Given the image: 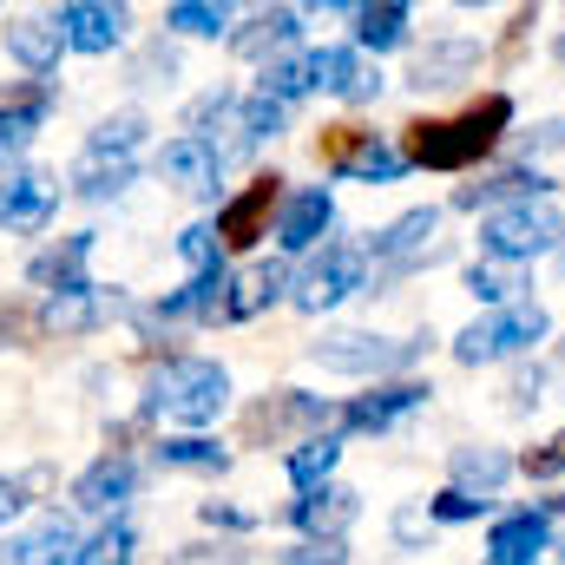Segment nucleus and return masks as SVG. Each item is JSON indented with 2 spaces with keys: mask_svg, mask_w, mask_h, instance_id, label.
<instances>
[{
  "mask_svg": "<svg viewBox=\"0 0 565 565\" xmlns=\"http://www.w3.org/2000/svg\"><path fill=\"white\" fill-rule=\"evenodd\" d=\"M20 507H26V500H20V493H13V487H0V526H7V520H13V513H20Z\"/></svg>",
  "mask_w": 565,
  "mask_h": 565,
  "instance_id": "obj_49",
  "label": "nucleus"
},
{
  "mask_svg": "<svg viewBox=\"0 0 565 565\" xmlns=\"http://www.w3.org/2000/svg\"><path fill=\"white\" fill-rule=\"evenodd\" d=\"M198 520H204V526H217V533H257V513L224 507V500H204V507H198Z\"/></svg>",
  "mask_w": 565,
  "mask_h": 565,
  "instance_id": "obj_46",
  "label": "nucleus"
},
{
  "mask_svg": "<svg viewBox=\"0 0 565 565\" xmlns=\"http://www.w3.org/2000/svg\"><path fill=\"white\" fill-rule=\"evenodd\" d=\"M171 565H244V553L237 546H184Z\"/></svg>",
  "mask_w": 565,
  "mask_h": 565,
  "instance_id": "obj_48",
  "label": "nucleus"
},
{
  "mask_svg": "<svg viewBox=\"0 0 565 565\" xmlns=\"http://www.w3.org/2000/svg\"><path fill=\"white\" fill-rule=\"evenodd\" d=\"M237 106H244V99H237L231 86H211V93H198V99L184 106L178 132H184V139H217V126H224V119H237Z\"/></svg>",
  "mask_w": 565,
  "mask_h": 565,
  "instance_id": "obj_38",
  "label": "nucleus"
},
{
  "mask_svg": "<svg viewBox=\"0 0 565 565\" xmlns=\"http://www.w3.org/2000/svg\"><path fill=\"white\" fill-rule=\"evenodd\" d=\"M520 473V460L507 447H454L447 454V487L473 493V500H500V487Z\"/></svg>",
  "mask_w": 565,
  "mask_h": 565,
  "instance_id": "obj_28",
  "label": "nucleus"
},
{
  "mask_svg": "<svg viewBox=\"0 0 565 565\" xmlns=\"http://www.w3.org/2000/svg\"><path fill=\"white\" fill-rule=\"evenodd\" d=\"M250 434H282V427H302V434H329V422H342V408L335 402H322V395H302V388H277V402H257L250 415Z\"/></svg>",
  "mask_w": 565,
  "mask_h": 565,
  "instance_id": "obj_29",
  "label": "nucleus"
},
{
  "mask_svg": "<svg viewBox=\"0 0 565 565\" xmlns=\"http://www.w3.org/2000/svg\"><path fill=\"white\" fill-rule=\"evenodd\" d=\"M553 270H559V282H565V250H559V257H553Z\"/></svg>",
  "mask_w": 565,
  "mask_h": 565,
  "instance_id": "obj_50",
  "label": "nucleus"
},
{
  "mask_svg": "<svg viewBox=\"0 0 565 565\" xmlns=\"http://www.w3.org/2000/svg\"><path fill=\"white\" fill-rule=\"evenodd\" d=\"M282 520H289L302 540H342V533L362 520V500H355V487H316V493H296Z\"/></svg>",
  "mask_w": 565,
  "mask_h": 565,
  "instance_id": "obj_23",
  "label": "nucleus"
},
{
  "mask_svg": "<svg viewBox=\"0 0 565 565\" xmlns=\"http://www.w3.org/2000/svg\"><path fill=\"white\" fill-rule=\"evenodd\" d=\"M434 402L422 375H402V382H375L369 395H349L342 402V434H395L408 415H422Z\"/></svg>",
  "mask_w": 565,
  "mask_h": 565,
  "instance_id": "obj_11",
  "label": "nucleus"
},
{
  "mask_svg": "<svg viewBox=\"0 0 565 565\" xmlns=\"http://www.w3.org/2000/svg\"><path fill=\"white\" fill-rule=\"evenodd\" d=\"M93 244H99V231H73L66 244L40 250V257L26 264V282H40L46 296H73V289H93V277H86V264H93Z\"/></svg>",
  "mask_w": 565,
  "mask_h": 565,
  "instance_id": "obj_25",
  "label": "nucleus"
},
{
  "mask_svg": "<svg viewBox=\"0 0 565 565\" xmlns=\"http://www.w3.org/2000/svg\"><path fill=\"white\" fill-rule=\"evenodd\" d=\"M282 126H289V106H277V99H264V93H250L244 106H237V151H257L264 139H277Z\"/></svg>",
  "mask_w": 565,
  "mask_h": 565,
  "instance_id": "obj_39",
  "label": "nucleus"
},
{
  "mask_svg": "<svg viewBox=\"0 0 565 565\" xmlns=\"http://www.w3.org/2000/svg\"><path fill=\"white\" fill-rule=\"evenodd\" d=\"M277 211H282V178H250L237 198H224L217 204V244H224V257L231 250H257L270 231H277Z\"/></svg>",
  "mask_w": 565,
  "mask_h": 565,
  "instance_id": "obj_9",
  "label": "nucleus"
},
{
  "mask_svg": "<svg viewBox=\"0 0 565 565\" xmlns=\"http://www.w3.org/2000/svg\"><path fill=\"white\" fill-rule=\"evenodd\" d=\"M335 231V191L329 184H296L282 191V211H277V250L282 257H316Z\"/></svg>",
  "mask_w": 565,
  "mask_h": 565,
  "instance_id": "obj_10",
  "label": "nucleus"
},
{
  "mask_svg": "<svg viewBox=\"0 0 565 565\" xmlns=\"http://www.w3.org/2000/svg\"><path fill=\"white\" fill-rule=\"evenodd\" d=\"M178 257L191 264V277H198V270H211V264H224V244H217V224H191V231L178 237Z\"/></svg>",
  "mask_w": 565,
  "mask_h": 565,
  "instance_id": "obj_42",
  "label": "nucleus"
},
{
  "mask_svg": "<svg viewBox=\"0 0 565 565\" xmlns=\"http://www.w3.org/2000/svg\"><path fill=\"white\" fill-rule=\"evenodd\" d=\"M139 145H145V113H113V119H99L93 126V139L79 145V158H73V198H86V204H113L119 191H132V178H139Z\"/></svg>",
  "mask_w": 565,
  "mask_h": 565,
  "instance_id": "obj_3",
  "label": "nucleus"
},
{
  "mask_svg": "<svg viewBox=\"0 0 565 565\" xmlns=\"http://www.w3.org/2000/svg\"><path fill=\"white\" fill-rule=\"evenodd\" d=\"M526 289H533V277H526V270H507V264H467V296H473V302H487V309L533 302Z\"/></svg>",
  "mask_w": 565,
  "mask_h": 565,
  "instance_id": "obj_34",
  "label": "nucleus"
},
{
  "mask_svg": "<svg viewBox=\"0 0 565 565\" xmlns=\"http://www.w3.org/2000/svg\"><path fill=\"white\" fill-rule=\"evenodd\" d=\"M224 164H231V151L217 139H164L158 151V178L164 184H178V191H191L198 204H224Z\"/></svg>",
  "mask_w": 565,
  "mask_h": 565,
  "instance_id": "obj_12",
  "label": "nucleus"
},
{
  "mask_svg": "<svg viewBox=\"0 0 565 565\" xmlns=\"http://www.w3.org/2000/svg\"><path fill=\"white\" fill-rule=\"evenodd\" d=\"M408 20H415V7L408 0H375V7H355L349 13V46L369 60H382V53H402L408 46Z\"/></svg>",
  "mask_w": 565,
  "mask_h": 565,
  "instance_id": "obj_27",
  "label": "nucleus"
},
{
  "mask_svg": "<svg viewBox=\"0 0 565 565\" xmlns=\"http://www.w3.org/2000/svg\"><path fill=\"white\" fill-rule=\"evenodd\" d=\"M53 26H60L66 53H113V46H126L132 13L113 7V0H66V7L53 13Z\"/></svg>",
  "mask_w": 565,
  "mask_h": 565,
  "instance_id": "obj_20",
  "label": "nucleus"
},
{
  "mask_svg": "<svg viewBox=\"0 0 565 565\" xmlns=\"http://www.w3.org/2000/svg\"><path fill=\"white\" fill-rule=\"evenodd\" d=\"M559 355H565V342H559Z\"/></svg>",
  "mask_w": 565,
  "mask_h": 565,
  "instance_id": "obj_52",
  "label": "nucleus"
},
{
  "mask_svg": "<svg viewBox=\"0 0 565 565\" xmlns=\"http://www.w3.org/2000/svg\"><path fill=\"white\" fill-rule=\"evenodd\" d=\"M565 250V211L553 198L540 204H507L493 217H480V264H507V270H533L540 257Z\"/></svg>",
  "mask_w": 565,
  "mask_h": 565,
  "instance_id": "obj_5",
  "label": "nucleus"
},
{
  "mask_svg": "<svg viewBox=\"0 0 565 565\" xmlns=\"http://www.w3.org/2000/svg\"><path fill=\"white\" fill-rule=\"evenodd\" d=\"M60 53H66V40H60V26L53 20H7V60L13 66H26L33 79H53L60 73Z\"/></svg>",
  "mask_w": 565,
  "mask_h": 565,
  "instance_id": "obj_31",
  "label": "nucleus"
},
{
  "mask_svg": "<svg viewBox=\"0 0 565 565\" xmlns=\"http://www.w3.org/2000/svg\"><path fill=\"white\" fill-rule=\"evenodd\" d=\"M559 60H565V33H559Z\"/></svg>",
  "mask_w": 565,
  "mask_h": 565,
  "instance_id": "obj_51",
  "label": "nucleus"
},
{
  "mask_svg": "<svg viewBox=\"0 0 565 565\" xmlns=\"http://www.w3.org/2000/svg\"><path fill=\"white\" fill-rule=\"evenodd\" d=\"M132 553H139L132 520H106V526L79 546V565H132Z\"/></svg>",
  "mask_w": 565,
  "mask_h": 565,
  "instance_id": "obj_40",
  "label": "nucleus"
},
{
  "mask_svg": "<svg viewBox=\"0 0 565 565\" xmlns=\"http://www.w3.org/2000/svg\"><path fill=\"white\" fill-rule=\"evenodd\" d=\"M151 460H158L164 473H224V467H231V447H217L211 434H164V440L151 447Z\"/></svg>",
  "mask_w": 565,
  "mask_h": 565,
  "instance_id": "obj_32",
  "label": "nucleus"
},
{
  "mask_svg": "<svg viewBox=\"0 0 565 565\" xmlns=\"http://www.w3.org/2000/svg\"><path fill=\"white\" fill-rule=\"evenodd\" d=\"M53 106H60V86H53V79H40L33 93H20V99L0 106V171L26 158V145H33V132H40L46 119H53Z\"/></svg>",
  "mask_w": 565,
  "mask_h": 565,
  "instance_id": "obj_26",
  "label": "nucleus"
},
{
  "mask_svg": "<svg viewBox=\"0 0 565 565\" xmlns=\"http://www.w3.org/2000/svg\"><path fill=\"white\" fill-rule=\"evenodd\" d=\"M60 211V178L40 171V164H13L0 178V231H20V237H40Z\"/></svg>",
  "mask_w": 565,
  "mask_h": 565,
  "instance_id": "obj_16",
  "label": "nucleus"
},
{
  "mask_svg": "<svg viewBox=\"0 0 565 565\" xmlns=\"http://www.w3.org/2000/svg\"><path fill=\"white\" fill-rule=\"evenodd\" d=\"M231 53L257 60V73L282 53H302V13L296 7H257L244 26H231Z\"/></svg>",
  "mask_w": 565,
  "mask_h": 565,
  "instance_id": "obj_22",
  "label": "nucleus"
},
{
  "mask_svg": "<svg viewBox=\"0 0 565 565\" xmlns=\"http://www.w3.org/2000/svg\"><path fill=\"white\" fill-rule=\"evenodd\" d=\"M559 184L540 171V164H500V171H473V184H460L454 191V211H480V217H493V211H507V204H540V198H553Z\"/></svg>",
  "mask_w": 565,
  "mask_h": 565,
  "instance_id": "obj_17",
  "label": "nucleus"
},
{
  "mask_svg": "<svg viewBox=\"0 0 565 565\" xmlns=\"http://www.w3.org/2000/svg\"><path fill=\"white\" fill-rule=\"evenodd\" d=\"M408 171H415L408 151L388 139V132H349V145L329 151V178L335 184H395Z\"/></svg>",
  "mask_w": 565,
  "mask_h": 565,
  "instance_id": "obj_19",
  "label": "nucleus"
},
{
  "mask_svg": "<svg viewBox=\"0 0 565 565\" xmlns=\"http://www.w3.org/2000/svg\"><path fill=\"white\" fill-rule=\"evenodd\" d=\"M546 151H565V113H559V119H540V126H526V132H520V164H540Z\"/></svg>",
  "mask_w": 565,
  "mask_h": 565,
  "instance_id": "obj_43",
  "label": "nucleus"
},
{
  "mask_svg": "<svg viewBox=\"0 0 565 565\" xmlns=\"http://www.w3.org/2000/svg\"><path fill=\"white\" fill-rule=\"evenodd\" d=\"M520 473H526V480H565V427L546 447H533V454L520 460Z\"/></svg>",
  "mask_w": 565,
  "mask_h": 565,
  "instance_id": "obj_44",
  "label": "nucleus"
},
{
  "mask_svg": "<svg viewBox=\"0 0 565 565\" xmlns=\"http://www.w3.org/2000/svg\"><path fill=\"white\" fill-rule=\"evenodd\" d=\"M493 513V500H473V493H460V487H440L434 500H427V526H473V520H487Z\"/></svg>",
  "mask_w": 565,
  "mask_h": 565,
  "instance_id": "obj_41",
  "label": "nucleus"
},
{
  "mask_svg": "<svg viewBox=\"0 0 565 565\" xmlns=\"http://www.w3.org/2000/svg\"><path fill=\"white\" fill-rule=\"evenodd\" d=\"M289 289H296V270H289V257H277V264H257L250 277L237 282V296H231V322H250V316L277 309Z\"/></svg>",
  "mask_w": 565,
  "mask_h": 565,
  "instance_id": "obj_33",
  "label": "nucleus"
},
{
  "mask_svg": "<svg viewBox=\"0 0 565 565\" xmlns=\"http://www.w3.org/2000/svg\"><path fill=\"white\" fill-rule=\"evenodd\" d=\"M342 427H329V434H302L289 454H282V473H289V487L296 493H316V487H335V467H342Z\"/></svg>",
  "mask_w": 565,
  "mask_h": 565,
  "instance_id": "obj_30",
  "label": "nucleus"
},
{
  "mask_svg": "<svg viewBox=\"0 0 565 565\" xmlns=\"http://www.w3.org/2000/svg\"><path fill=\"white\" fill-rule=\"evenodd\" d=\"M231 296H237V270L224 257V264L184 277L171 296H158L151 302V322H231Z\"/></svg>",
  "mask_w": 565,
  "mask_h": 565,
  "instance_id": "obj_14",
  "label": "nucleus"
},
{
  "mask_svg": "<svg viewBox=\"0 0 565 565\" xmlns=\"http://www.w3.org/2000/svg\"><path fill=\"white\" fill-rule=\"evenodd\" d=\"M434 231H440V204H415L395 224H382L375 237H362V250H369V289L382 296V289H395L415 270H434L447 257V244H434Z\"/></svg>",
  "mask_w": 565,
  "mask_h": 565,
  "instance_id": "obj_7",
  "label": "nucleus"
},
{
  "mask_svg": "<svg viewBox=\"0 0 565 565\" xmlns=\"http://www.w3.org/2000/svg\"><path fill=\"white\" fill-rule=\"evenodd\" d=\"M513 132V99L507 93H487L473 106H460L454 119H415L402 132V151L415 171H473L480 158H493L500 139Z\"/></svg>",
  "mask_w": 565,
  "mask_h": 565,
  "instance_id": "obj_1",
  "label": "nucleus"
},
{
  "mask_svg": "<svg viewBox=\"0 0 565 565\" xmlns=\"http://www.w3.org/2000/svg\"><path fill=\"white\" fill-rule=\"evenodd\" d=\"M309 79H316V93H329V99H342V106H369V99H382V66H369L349 40H329V46H309Z\"/></svg>",
  "mask_w": 565,
  "mask_h": 565,
  "instance_id": "obj_15",
  "label": "nucleus"
},
{
  "mask_svg": "<svg viewBox=\"0 0 565 565\" xmlns=\"http://www.w3.org/2000/svg\"><path fill=\"white\" fill-rule=\"evenodd\" d=\"M164 26L171 33H184V40H231V7L224 0H171L164 7Z\"/></svg>",
  "mask_w": 565,
  "mask_h": 565,
  "instance_id": "obj_36",
  "label": "nucleus"
},
{
  "mask_svg": "<svg viewBox=\"0 0 565 565\" xmlns=\"http://www.w3.org/2000/svg\"><path fill=\"white\" fill-rule=\"evenodd\" d=\"M546 553H559V533H553L546 507H513V513H493L480 565H540Z\"/></svg>",
  "mask_w": 565,
  "mask_h": 565,
  "instance_id": "obj_13",
  "label": "nucleus"
},
{
  "mask_svg": "<svg viewBox=\"0 0 565 565\" xmlns=\"http://www.w3.org/2000/svg\"><path fill=\"white\" fill-rule=\"evenodd\" d=\"M99 316H106V296H99V282H93V289H73V296H46V309H40V322H46V329H60V335L99 329Z\"/></svg>",
  "mask_w": 565,
  "mask_h": 565,
  "instance_id": "obj_37",
  "label": "nucleus"
},
{
  "mask_svg": "<svg viewBox=\"0 0 565 565\" xmlns=\"http://www.w3.org/2000/svg\"><path fill=\"white\" fill-rule=\"evenodd\" d=\"M224 408H231V375L211 355H171L151 375V388H145V415H164V422L184 427V434L211 427Z\"/></svg>",
  "mask_w": 565,
  "mask_h": 565,
  "instance_id": "obj_2",
  "label": "nucleus"
},
{
  "mask_svg": "<svg viewBox=\"0 0 565 565\" xmlns=\"http://www.w3.org/2000/svg\"><path fill=\"white\" fill-rule=\"evenodd\" d=\"M553 335V309L546 302H513V309H487L480 322H467L454 335V362L460 369H493V362H520Z\"/></svg>",
  "mask_w": 565,
  "mask_h": 565,
  "instance_id": "obj_6",
  "label": "nucleus"
},
{
  "mask_svg": "<svg viewBox=\"0 0 565 565\" xmlns=\"http://www.w3.org/2000/svg\"><path fill=\"white\" fill-rule=\"evenodd\" d=\"M362 289H369V250L349 244V237H335V244H322V250L296 270L289 302H296L302 316H322V309H335V302H349V296H362Z\"/></svg>",
  "mask_w": 565,
  "mask_h": 565,
  "instance_id": "obj_8",
  "label": "nucleus"
},
{
  "mask_svg": "<svg viewBox=\"0 0 565 565\" xmlns=\"http://www.w3.org/2000/svg\"><path fill=\"white\" fill-rule=\"evenodd\" d=\"M257 93L296 113V106L316 93V79H309V46H302V53H282V60H270V66L257 73Z\"/></svg>",
  "mask_w": 565,
  "mask_h": 565,
  "instance_id": "obj_35",
  "label": "nucleus"
},
{
  "mask_svg": "<svg viewBox=\"0 0 565 565\" xmlns=\"http://www.w3.org/2000/svg\"><path fill=\"white\" fill-rule=\"evenodd\" d=\"M277 565H349V546L342 540H302V546L277 553Z\"/></svg>",
  "mask_w": 565,
  "mask_h": 565,
  "instance_id": "obj_45",
  "label": "nucleus"
},
{
  "mask_svg": "<svg viewBox=\"0 0 565 565\" xmlns=\"http://www.w3.org/2000/svg\"><path fill=\"white\" fill-rule=\"evenodd\" d=\"M139 493V460L132 454H99L79 480H73V507L93 513V520H113L126 513V500Z\"/></svg>",
  "mask_w": 565,
  "mask_h": 565,
  "instance_id": "obj_21",
  "label": "nucleus"
},
{
  "mask_svg": "<svg viewBox=\"0 0 565 565\" xmlns=\"http://www.w3.org/2000/svg\"><path fill=\"white\" fill-rule=\"evenodd\" d=\"M427 355V335H375V329H329L322 342H309V362L349 382H402Z\"/></svg>",
  "mask_w": 565,
  "mask_h": 565,
  "instance_id": "obj_4",
  "label": "nucleus"
},
{
  "mask_svg": "<svg viewBox=\"0 0 565 565\" xmlns=\"http://www.w3.org/2000/svg\"><path fill=\"white\" fill-rule=\"evenodd\" d=\"M480 60H487V46L473 33H440V40H427L422 53L408 60V86L422 99L427 93H454V86H467L480 73Z\"/></svg>",
  "mask_w": 565,
  "mask_h": 565,
  "instance_id": "obj_18",
  "label": "nucleus"
},
{
  "mask_svg": "<svg viewBox=\"0 0 565 565\" xmlns=\"http://www.w3.org/2000/svg\"><path fill=\"white\" fill-rule=\"evenodd\" d=\"M158 73H164V79L178 73V53H171L164 40H151V46H145V60L132 66V86H158Z\"/></svg>",
  "mask_w": 565,
  "mask_h": 565,
  "instance_id": "obj_47",
  "label": "nucleus"
},
{
  "mask_svg": "<svg viewBox=\"0 0 565 565\" xmlns=\"http://www.w3.org/2000/svg\"><path fill=\"white\" fill-rule=\"evenodd\" d=\"M79 526L73 520H60V513H46V520H33V526H20L7 546H0V565H79Z\"/></svg>",
  "mask_w": 565,
  "mask_h": 565,
  "instance_id": "obj_24",
  "label": "nucleus"
}]
</instances>
